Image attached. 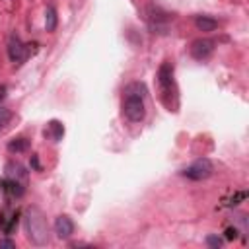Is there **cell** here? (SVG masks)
Instances as JSON below:
<instances>
[{"mask_svg":"<svg viewBox=\"0 0 249 249\" xmlns=\"http://www.w3.org/2000/svg\"><path fill=\"white\" fill-rule=\"evenodd\" d=\"M237 237V230L235 228H228L226 230V239H235Z\"/></svg>","mask_w":249,"mask_h":249,"instance_id":"cell-16","label":"cell"},{"mask_svg":"<svg viewBox=\"0 0 249 249\" xmlns=\"http://www.w3.org/2000/svg\"><path fill=\"white\" fill-rule=\"evenodd\" d=\"M56 23H58V16H56L54 6H47V10H45V29L47 31H54Z\"/></svg>","mask_w":249,"mask_h":249,"instance_id":"cell-12","label":"cell"},{"mask_svg":"<svg viewBox=\"0 0 249 249\" xmlns=\"http://www.w3.org/2000/svg\"><path fill=\"white\" fill-rule=\"evenodd\" d=\"M23 230H25V237L41 247L49 243V224H47V216L43 214L41 208L37 206H29L23 214Z\"/></svg>","mask_w":249,"mask_h":249,"instance_id":"cell-2","label":"cell"},{"mask_svg":"<svg viewBox=\"0 0 249 249\" xmlns=\"http://www.w3.org/2000/svg\"><path fill=\"white\" fill-rule=\"evenodd\" d=\"M0 189H2V193H6L8 196H12V198H21L23 196V193H25V187H23V183L21 181H16V179H2L0 181Z\"/></svg>","mask_w":249,"mask_h":249,"instance_id":"cell-8","label":"cell"},{"mask_svg":"<svg viewBox=\"0 0 249 249\" xmlns=\"http://www.w3.org/2000/svg\"><path fill=\"white\" fill-rule=\"evenodd\" d=\"M31 165H33L35 169H41V165H39V160H37V156H35V154L31 156Z\"/></svg>","mask_w":249,"mask_h":249,"instance_id":"cell-18","label":"cell"},{"mask_svg":"<svg viewBox=\"0 0 249 249\" xmlns=\"http://www.w3.org/2000/svg\"><path fill=\"white\" fill-rule=\"evenodd\" d=\"M123 115L130 123H142L146 119V86L132 82L123 91Z\"/></svg>","mask_w":249,"mask_h":249,"instance_id":"cell-1","label":"cell"},{"mask_svg":"<svg viewBox=\"0 0 249 249\" xmlns=\"http://www.w3.org/2000/svg\"><path fill=\"white\" fill-rule=\"evenodd\" d=\"M8 56H10V60H12L14 64H21V62H25L27 56H29L27 45H25L16 33H12L10 39H8Z\"/></svg>","mask_w":249,"mask_h":249,"instance_id":"cell-5","label":"cell"},{"mask_svg":"<svg viewBox=\"0 0 249 249\" xmlns=\"http://www.w3.org/2000/svg\"><path fill=\"white\" fill-rule=\"evenodd\" d=\"M0 247H16V241H12V239H0Z\"/></svg>","mask_w":249,"mask_h":249,"instance_id":"cell-17","label":"cell"},{"mask_svg":"<svg viewBox=\"0 0 249 249\" xmlns=\"http://www.w3.org/2000/svg\"><path fill=\"white\" fill-rule=\"evenodd\" d=\"M212 173H214V163L208 158H198V160H195L191 165H187L181 171V175H185L191 181H204Z\"/></svg>","mask_w":249,"mask_h":249,"instance_id":"cell-4","label":"cell"},{"mask_svg":"<svg viewBox=\"0 0 249 249\" xmlns=\"http://www.w3.org/2000/svg\"><path fill=\"white\" fill-rule=\"evenodd\" d=\"M45 138H51V140H54V142H58L60 138H62V134H64V126H62V123H58V121H51L47 126H45Z\"/></svg>","mask_w":249,"mask_h":249,"instance_id":"cell-11","label":"cell"},{"mask_svg":"<svg viewBox=\"0 0 249 249\" xmlns=\"http://www.w3.org/2000/svg\"><path fill=\"white\" fill-rule=\"evenodd\" d=\"M10 121H12V111L8 107H2L0 105V128H4Z\"/></svg>","mask_w":249,"mask_h":249,"instance_id":"cell-14","label":"cell"},{"mask_svg":"<svg viewBox=\"0 0 249 249\" xmlns=\"http://www.w3.org/2000/svg\"><path fill=\"white\" fill-rule=\"evenodd\" d=\"M222 243H224V241H222L218 235H208V237H206V245H208V247H222Z\"/></svg>","mask_w":249,"mask_h":249,"instance_id":"cell-15","label":"cell"},{"mask_svg":"<svg viewBox=\"0 0 249 249\" xmlns=\"http://www.w3.org/2000/svg\"><path fill=\"white\" fill-rule=\"evenodd\" d=\"M214 47L216 43L212 39H206V37H200V39H195L189 47V53L195 60H206L212 53H214Z\"/></svg>","mask_w":249,"mask_h":249,"instance_id":"cell-6","label":"cell"},{"mask_svg":"<svg viewBox=\"0 0 249 249\" xmlns=\"http://www.w3.org/2000/svg\"><path fill=\"white\" fill-rule=\"evenodd\" d=\"M4 91H6V86H2V88H0V97H4Z\"/></svg>","mask_w":249,"mask_h":249,"instance_id":"cell-19","label":"cell"},{"mask_svg":"<svg viewBox=\"0 0 249 249\" xmlns=\"http://www.w3.org/2000/svg\"><path fill=\"white\" fill-rule=\"evenodd\" d=\"M6 177L8 179H16V181H25L27 171L19 161H8L6 163Z\"/></svg>","mask_w":249,"mask_h":249,"instance_id":"cell-9","label":"cell"},{"mask_svg":"<svg viewBox=\"0 0 249 249\" xmlns=\"http://www.w3.org/2000/svg\"><path fill=\"white\" fill-rule=\"evenodd\" d=\"M158 84H160V89H161L163 103H167V97H173V101H177V88H175V80H173V64L169 60H165L158 68Z\"/></svg>","mask_w":249,"mask_h":249,"instance_id":"cell-3","label":"cell"},{"mask_svg":"<svg viewBox=\"0 0 249 249\" xmlns=\"http://www.w3.org/2000/svg\"><path fill=\"white\" fill-rule=\"evenodd\" d=\"M54 233L58 239H70L72 233H74V222L70 216L66 214H60L56 220H54Z\"/></svg>","mask_w":249,"mask_h":249,"instance_id":"cell-7","label":"cell"},{"mask_svg":"<svg viewBox=\"0 0 249 249\" xmlns=\"http://www.w3.org/2000/svg\"><path fill=\"white\" fill-rule=\"evenodd\" d=\"M195 25H196L198 31L208 33V31H214V29L218 27V19H214L212 16H204V14H200V16L195 18Z\"/></svg>","mask_w":249,"mask_h":249,"instance_id":"cell-10","label":"cell"},{"mask_svg":"<svg viewBox=\"0 0 249 249\" xmlns=\"http://www.w3.org/2000/svg\"><path fill=\"white\" fill-rule=\"evenodd\" d=\"M29 148V140L27 138H14L8 142V152L12 154H19V152H25Z\"/></svg>","mask_w":249,"mask_h":249,"instance_id":"cell-13","label":"cell"}]
</instances>
